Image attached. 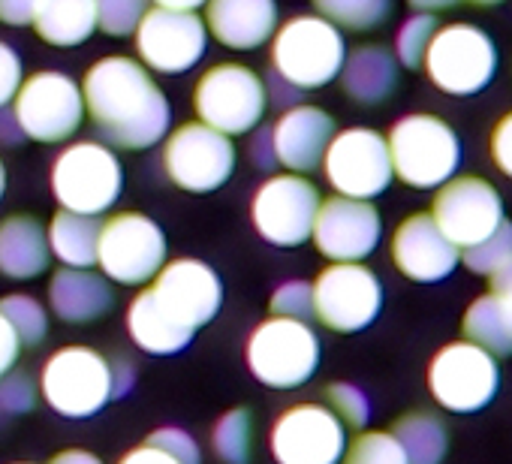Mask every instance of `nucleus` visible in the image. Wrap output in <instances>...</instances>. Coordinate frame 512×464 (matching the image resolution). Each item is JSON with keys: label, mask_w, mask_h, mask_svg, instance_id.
<instances>
[{"label": "nucleus", "mask_w": 512, "mask_h": 464, "mask_svg": "<svg viewBox=\"0 0 512 464\" xmlns=\"http://www.w3.org/2000/svg\"><path fill=\"white\" fill-rule=\"evenodd\" d=\"M22 133L34 142H64L85 121L82 88L64 73H34L22 82L13 109Z\"/></svg>", "instance_id": "nucleus-14"}, {"label": "nucleus", "mask_w": 512, "mask_h": 464, "mask_svg": "<svg viewBox=\"0 0 512 464\" xmlns=\"http://www.w3.org/2000/svg\"><path fill=\"white\" fill-rule=\"evenodd\" d=\"M124 187V169L118 157L100 142H76L64 148L52 166V193L64 211L103 214Z\"/></svg>", "instance_id": "nucleus-6"}, {"label": "nucleus", "mask_w": 512, "mask_h": 464, "mask_svg": "<svg viewBox=\"0 0 512 464\" xmlns=\"http://www.w3.org/2000/svg\"><path fill=\"white\" fill-rule=\"evenodd\" d=\"M395 269L416 284H437L455 272L461 251L443 236L431 214H410L392 236Z\"/></svg>", "instance_id": "nucleus-21"}, {"label": "nucleus", "mask_w": 512, "mask_h": 464, "mask_svg": "<svg viewBox=\"0 0 512 464\" xmlns=\"http://www.w3.org/2000/svg\"><path fill=\"white\" fill-rule=\"evenodd\" d=\"M461 329H464V335H467L470 344L482 347L494 359L512 353V332H509L506 317H503V311H500V305H497V299L491 293L488 296H479L464 311Z\"/></svg>", "instance_id": "nucleus-31"}, {"label": "nucleus", "mask_w": 512, "mask_h": 464, "mask_svg": "<svg viewBox=\"0 0 512 464\" xmlns=\"http://www.w3.org/2000/svg\"><path fill=\"white\" fill-rule=\"evenodd\" d=\"M133 34L142 64L166 76L187 73L205 55L208 43V28L196 13H178L163 7L148 10Z\"/></svg>", "instance_id": "nucleus-19"}, {"label": "nucleus", "mask_w": 512, "mask_h": 464, "mask_svg": "<svg viewBox=\"0 0 512 464\" xmlns=\"http://www.w3.org/2000/svg\"><path fill=\"white\" fill-rule=\"evenodd\" d=\"M332 136L335 121L329 112L320 106H290L272 130V151L290 172H314L323 163Z\"/></svg>", "instance_id": "nucleus-22"}, {"label": "nucleus", "mask_w": 512, "mask_h": 464, "mask_svg": "<svg viewBox=\"0 0 512 464\" xmlns=\"http://www.w3.org/2000/svg\"><path fill=\"white\" fill-rule=\"evenodd\" d=\"M97 28L109 37H127L148 13V0H94Z\"/></svg>", "instance_id": "nucleus-38"}, {"label": "nucleus", "mask_w": 512, "mask_h": 464, "mask_svg": "<svg viewBox=\"0 0 512 464\" xmlns=\"http://www.w3.org/2000/svg\"><path fill=\"white\" fill-rule=\"evenodd\" d=\"M127 329H130V338L145 350V353H154V356H172L178 350H184L193 338V332L181 329L151 296V290H142L130 311H127Z\"/></svg>", "instance_id": "nucleus-28"}, {"label": "nucleus", "mask_w": 512, "mask_h": 464, "mask_svg": "<svg viewBox=\"0 0 512 464\" xmlns=\"http://www.w3.org/2000/svg\"><path fill=\"white\" fill-rule=\"evenodd\" d=\"M4 190H7V169H4V160H0V199H4Z\"/></svg>", "instance_id": "nucleus-53"}, {"label": "nucleus", "mask_w": 512, "mask_h": 464, "mask_svg": "<svg viewBox=\"0 0 512 464\" xmlns=\"http://www.w3.org/2000/svg\"><path fill=\"white\" fill-rule=\"evenodd\" d=\"M0 314L7 317V323L19 335L22 347H37L49 332V314L34 296H22V293L4 296L0 299Z\"/></svg>", "instance_id": "nucleus-34"}, {"label": "nucleus", "mask_w": 512, "mask_h": 464, "mask_svg": "<svg viewBox=\"0 0 512 464\" xmlns=\"http://www.w3.org/2000/svg\"><path fill=\"white\" fill-rule=\"evenodd\" d=\"M31 25L49 46H82L97 31V4L94 0H40Z\"/></svg>", "instance_id": "nucleus-27"}, {"label": "nucleus", "mask_w": 512, "mask_h": 464, "mask_svg": "<svg viewBox=\"0 0 512 464\" xmlns=\"http://www.w3.org/2000/svg\"><path fill=\"white\" fill-rule=\"evenodd\" d=\"M326 398H329V410L350 428H365L368 419H371V404H368V395L353 386V383H332L326 389Z\"/></svg>", "instance_id": "nucleus-39"}, {"label": "nucleus", "mask_w": 512, "mask_h": 464, "mask_svg": "<svg viewBox=\"0 0 512 464\" xmlns=\"http://www.w3.org/2000/svg\"><path fill=\"white\" fill-rule=\"evenodd\" d=\"M157 7L163 10H178V13H196L202 4H208V0H154Z\"/></svg>", "instance_id": "nucleus-51"}, {"label": "nucleus", "mask_w": 512, "mask_h": 464, "mask_svg": "<svg viewBox=\"0 0 512 464\" xmlns=\"http://www.w3.org/2000/svg\"><path fill=\"white\" fill-rule=\"evenodd\" d=\"M19 88H22V61L7 43H0V109L10 100H16Z\"/></svg>", "instance_id": "nucleus-43"}, {"label": "nucleus", "mask_w": 512, "mask_h": 464, "mask_svg": "<svg viewBox=\"0 0 512 464\" xmlns=\"http://www.w3.org/2000/svg\"><path fill=\"white\" fill-rule=\"evenodd\" d=\"M40 395L67 419H88L115 398L112 362L82 344L61 347L40 374Z\"/></svg>", "instance_id": "nucleus-3"}, {"label": "nucleus", "mask_w": 512, "mask_h": 464, "mask_svg": "<svg viewBox=\"0 0 512 464\" xmlns=\"http://www.w3.org/2000/svg\"><path fill=\"white\" fill-rule=\"evenodd\" d=\"M46 226L31 214H13L0 220V275L13 281H31L49 269Z\"/></svg>", "instance_id": "nucleus-25"}, {"label": "nucleus", "mask_w": 512, "mask_h": 464, "mask_svg": "<svg viewBox=\"0 0 512 464\" xmlns=\"http://www.w3.org/2000/svg\"><path fill=\"white\" fill-rule=\"evenodd\" d=\"M323 172L338 196L371 202L395 178L386 136L371 127H350L335 133L323 154Z\"/></svg>", "instance_id": "nucleus-11"}, {"label": "nucleus", "mask_w": 512, "mask_h": 464, "mask_svg": "<svg viewBox=\"0 0 512 464\" xmlns=\"http://www.w3.org/2000/svg\"><path fill=\"white\" fill-rule=\"evenodd\" d=\"M40 0H0V22L22 28L34 22V10Z\"/></svg>", "instance_id": "nucleus-47"}, {"label": "nucleus", "mask_w": 512, "mask_h": 464, "mask_svg": "<svg viewBox=\"0 0 512 464\" xmlns=\"http://www.w3.org/2000/svg\"><path fill=\"white\" fill-rule=\"evenodd\" d=\"M37 392L40 389L31 383L28 374H4V380H0V413H31L37 404Z\"/></svg>", "instance_id": "nucleus-41"}, {"label": "nucleus", "mask_w": 512, "mask_h": 464, "mask_svg": "<svg viewBox=\"0 0 512 464\" xmlns=\"http://www.w3.org/2000/svg\"><path fill=\"white\" fill-rule=\"evenodd\" d=\"M428 389L443 410L476 413L488 407L500 389L497 359L470 341L446 344L428 365Z\"/></svg>", "instance_id": "nucleus-10"}, {"label": "nucleus", "mask_w": 512, "mask_h": 464, "mask_svg": "<svg viewBox=\"0 0 512 464\" xmlns=\"http://www.w3.org/2000/svg\"><path fill=\"white\" fill-rule=\"evenodd\" d=\"M52 464H103V461L88 449H64L52 458Z\"/></svg>", "instance_id": "nucleus-50"}, {"label": "nucleus", "mask_w": 512, "mask_h": 464, "mask_svg": "<svg viewBox=\"0 0 512 464\" xmlns=\"http://www.w3.org/2000/svg\"><path fill=\"white\" fill-rule=\"evenodd\" d=\"M428 79L452 97L482 91L497 73V49L491 37L473 25H449L431 37L425 52Z\"/></svg>", "instance_id": "nucleus-9"}, {"label": "nucleus", "mask_w": 512, "mask_h": 464, "mask_svg": "<svg viewBox=\"0 0 512 464\" xmlns=\"http://www.w3.org/2000/svg\"><path fill=\"white\" fill-rule=\"evenodd\" d=\"M214 452L226 464H247L250 446H253V425L247 410H229L217 419L211 434Z\"/></svg>", "instance_id": "nucleus-33"}, {"label": "nucleus", "mask_w": 512, "mask_h": 464, "mask_svg": "<svg viewBox=\"0 0 512 464\" xmlns=\"http://www.w3.org/2000/svg\"><path fill=\"white\" fill-rule=\"evenodd\" d=\"M19 353H22V341L13 332V326L7 323V317L0 314V377L10 374V368L16 365Z\"/></svg>", "instance_id": "nucleus-46"}, {"label": "nucleus", "mask_w": 512, "mask_h": 464, "mask_svg": "<svg viewBox=\"0 0 512 464\" xmlns=\"http://www.w3.org/2000/svg\"><path fill=\"white\" fill-rule=\"evenodd\" d=\"M488 278H491V296L497 299V305L506 317V326L512 332V257Z\"/></svg>", "instance_id": "nucleus-45"}, {"label": "nucleus", "mask_w": 512, "mask_h": 464, "mask_svg": "<svg viewBox=\"0 0 512 464\" xmlns=\"http://www.w3.org/2000/svg\"><path fill=\"white\" fill-rule=\"evenodd\" d=\"M434 34H437V19H434L431 13H419V16H413L410 22H404L401 31H398V40H395L398 61H401L407 70L422 67L425 52H428Z\"/></svg>", "instance_id": "nucleus-37"}, {"label": "nucleus", "mask_w": 512, "mask_h": 464, "mask_svg": "<svg viewBox=\"0 0 512 464\" xmlns=\"http://www.w3.org/2000/svg\"><path fill=\"white\" fill-rule=\"evenodd\" d=\"M118 464H181V461H178V458H172L169 452H163V449L151 446V443L145 440L142 446L130 449Z\"/></svg>", "instance_id": "nucleus-48"}, {"label": "nucleus", "mask_w": 512, "mask_h": 464, "mask_svg": "<svg viewBox=\"0 0 512 464\" xmlns=\"http://www.w3.org/2000/svg\"><path fill=\"white\" fill-rule=\"evenodd\" d=\"M205 28L226 49H260L266 40L275 37L278 4L275 0H208Z\"/></svg>", "instance_id": "nucleus-23"}, {"label": "nucleus", "mask_w": 512, "mask_h": 464, "mask_svg": "<svg viewBox=\"0 0 512 464\" xmlns=\"http://www.w3.org/2000/svg\"><path fill=\"white\" fill-rule=\"evenodd\" d=\"M97 266L106 281L139 287L157 278L166 266V236L163 229L139 214L121 211L100 226V245H97Z\"/></svg>", "instance_id": "nucleus-7"}, {"label": "nucleus", "mask_w": 512, "mask_h": 464, "mask_svg": "<svg viewBox=\"0 0 512 464\" xmlns=\"http://www.w3.org/2000/svg\"><path fill=\"white\" fill-rule=\"evenodd\" d=\"M266 85L244 64L211 67L193 91V109L211 130L223 136H244L266 112Z\"/></svg>", "instance_id": "nucleus-8"}, {"label": "nucleus", "mask_w": 512, "mask_h": 464, "mask_svg": "<svg viewBox=\"0 0 512 464\" xmlns=\"http://www.w3.org/2000/svg\"><path fill=\"white\" fill-rule=\"evenodd\" d=\"M163 169L181 190L211 193L223 187L235 169V145L229 136L211 130L202 121L181 124L166 136Z\"/></svg>", "instance_id": "nucleus-13"}, {"label": "nucleus", "mask_w": 512, "mask_h": 464, "mask_svg": "<svg viewBox=\"0 0 512 464\" xmlns=\"http://www.w3.org/2000/svg\"><path fill=\"white\" fill-rule=\"evenodd\" d=\"M148 290H151L154 302L187 332H196L205 323H211L223 302L220 278L214 275L211 266H205L199 260L166 263Z\"/></svg>", "instance_id": "nucleus-20"}, {"label": "nucleus", "mask_w": 512, "mask_h": 464, "mask_svg": "<svg viewBox=\"0 0 512 464\" xmlns=\"http://www.w3.org/2000/svg\"><path fill=\"white\" fill-rule=\"evenodd\" d=\"M347 61L341 31L320 16L290 19L272 40V67L293 91H314L341 76Z\"/></svg>", "instance_id": "nucleus-2"}, {"label": "nucleus", "mask_w": 512, "mask_h": 464, "mask_svg": "<svg viewBox=\"0 0 512 464\" xmlns=\"http://www.w3.org/2000/svg\"><path fill=\"white\" fill-rule=\"evenodd\" d=\"M386 145L392 157V172L416 190L446 184L461 163V145L455 130L434 115L401 118L389 130Z\"/></svg>", "instance_id": "nucleus-4"}, {"label": "nucleus", "mask_w": 512, "mask_h": 464, "mask_svg": "<svg viewBox=\"0 0 512 464\" xmlns=\"http://www.w3.org/2000/svg\"><path fill=\"white\" fill-rule=\"evenodd\" d=\"M344 449V422L326 404H296L272 428V455L278 464H341Z\"/></svg>", "instance_id": "nucleus-17"}, {"label": "nucleus", "mask_w": 512, "mask_h": 464, "mask_svg": "<svg viewBox=\"0 0 512 464\" xmlns=\"http://www.w3.org/2000/svg\"><path fill=\"white\" fill-rule=\"evenodd\" d=\"M509 257H512V223L503 220L488 239H482L479 245L461 254V263L476 275H494Z\"/></svg>", "instance_id": "nucleus-36"}, {"label": "nucleus", "mask_w": 512, "mask_h": 464, "mask_svg": "<svg viewBox=\"0 0 512 464\" xmlns=\"http://www.w3.org/2000/svg\"><path fill=\"white\" fill-rule=\"evenodd\" d=\"M269 308H272L275 317H287V320L308 323L314 317V290L305 281H287L284 287L275 290Z\"/></svg>", "instance_id": "nucleus-40"}, {"label": "nucleus", "mask_w": 512, "mask_h": 464, "mask_svg": "<svg viewBox=\"0 0 512 464\" xmlns=\"http://www.w3.org/2000/svg\"><path fill=\"white\" fill-rule=\"evenodd\" d=\"M49 251L67 266V269H91L97 263V245H100V220L91 214L76 211H58L52 217V226L46 229Z\"/></svg>", "instance_id": "nucleus-29"}, {"label": "nucleus", "mask_w": 512, "mask_h": 464, "mask_svg": "<svg viewBox=\"0 0 512 464\" xmlns=\"http://www.w3.org/2000/svg\"><path fill=\"white\" fill-rule=\"evenodd\" d=\"M458 0H410V7L422 10V13H437V10H449Z\"/></svg>", "instance_id": "nucleus-52"}, {"label": "nucleus", "mask_w": 512, "mask_h": 464, "mask_svg": "<svg viewBox=\"0 0 512 464\" xmlns=\"http://www.w3.org/2000/svg\"><path fill=\"white\" fill-rule=\"evenodd\" d=\"M344 94L362 106H377L398 85V61L383 46H359L341 67Z\"/></svg>", "instance_id": "nucleus-26"}, {"label": "nucleus", "mask_w": 512, "mask_h": 464, "mask_svg": "<svg viewBox=\"0 0 512 464\" xmlns=\"http://www.w3.org/2000/svg\"><path fill=\"white\" fill-rule=\"evenodd\" d=\"M247 368L272 389L305 386L320 368V338L302 320L272 317L256 326L247 341Z\"/></svg>", "instance_id": "nucleus-5"}, {"label": "nucleus", "mask_w": 512, "mask_h": 464, "mask_svg": "<svg viewBox=\"0 0 512 464\" xmlns=\"http://www.w3.org/2000/svg\"><path fill=\"white\" fill-rule=\"evenodd\" d=\"M85 112L94 127L124 151L157 145L169 133V103L145 64L109 55L97 61L82 82Z\"/></svg>", "instance_id": "nucleus-1"}, {"label": "nucleus", "mask_w": 512, "mask_h": 464, "mask_svg": "<svg viewBox=\"0 0 512 464\" xmlns=\"http://www.w3.org/2000/svg\"><path fill=\"white\" fill-rule=\"evenodd\" d=\"M341 464H407V455L392 431H365L344 449Z\"/></svg>", "instance_id": "nucleus-35"}, {"label": "nucleus", "mask_w": 512, "mask_h": 464, "mask_svg": "<svg viewBox=\"0 0 512 464\" xmlns=\"http://www.w3.org/2000/svg\"><path fill=\"white\" fill-rule=\"evenodd\" d=\"M491 160L503 175L512 178V112L503 115L491 130Z\"/></svg>", "instance_id": "nucleus-44"}, {"label": "nucleus", "mask_w": 512, "mask_h": 464, "mask_svg": "<svg viewBox=\"0 0 512 464\" xmlns=\"http://www.w3.org/2000/svg\"><path fill=\"white\" fill-rule=\"evenodd\" d=\"M320 19L344 31H374L392 13V0H314Z\"/></svg>", "instance_id": "nucleus-32"}, {"label": "nucleus", "mask_w": 512, "mask_h": 464, "mask_svg": "<svg viewBox=\"0 0 512 464\" xmlns=\"http://www.w3.org/2000/svg\"><path fill=\"white\" fill-rule=\"evenodd\" d=\"M392 437L401 443L407 464H440L449 449V431L434 413L416 410L392 425Z\"/></svg>", "instance_id": "nucleus-30"}, {"label": "nucleus", "mask_w": 512, "mask_h": 464, "mask_svg": "<svg viewBox=\"0 0 512 464\" xmlns=\"http://www.w3.org/2000/svg\"><path fill=\"white\" fill-rule=\"evenodd\" d=\"M431 217L458 251H467L503 223V199L485 178H449L434 196Z\"/></svg>", "instance_id": "nucleus-16"}, {"label": "nucleus", "mask_w": 512, "mask_h": 464, "mask_svg": "<svg viewBox=\"0 0 512 464\" xmlns=\"http://www.w3.org/2000/svg\"><path fill=\"white\" fill-rule=\"evenodd\" d=\"M476 7H494V4H503V0H470Z\"/></svg>", "instance_id": "nucleus-54"}, {"label": "nucleus", "mask_w": 512, "mask_h": 464, "mask_svg": "<svg viewBox=\"0 0 512 464\" xmlns=\"http://www.w3.org/2000/svg\"><path fill=\"white\" fill-rule=\"evenodd\" d=\"M22 127L13 112H0V142L4 145H19L22 142Z\"/></svg>", "instance_id": "nucleus-49"}, {"label": "nucleus", "mask_w": 512, "mask_h": 464, "mask_svg": "<svg viewBox=\"0 0 512 464\" xmlns=\"http://www.w3.org/2000/svg\"><path fill=\"white\" fill-rule=\"evenodd\" d=\"M314 317L341 335L362 332L383 308V287L377 275L362 263H332L311 284Z\"/></svg>", "instance_id": "nucleus-12"}, {"label": "nucleus", "mask_w": 512, "mask_h": 464, "mask_svg": "<svg viewBox=\"0 0 512 464\" xmlns=\"http://www.w3.org/2000/svg\"><path fill=\"white\" fill-rule=\"evenodd\" d=\"M320 202L323 199L308 178L296 172L275 175L253 196V226L269 245L299 248L311 239Z\"/></svg>", "instance_id": "nucleus-15"}, {"label": "nucleus", "mask_w": 512, "mask_h": 464, "mask_svg": "<svg viewBox=\"0 0 512 464\" xmlns=\"http://www.w3.org/2000/svg\"><path fill=\"white\" fill-rule=\"evenodd\" d=\"M148 443L157 446V449H163V452H169V455L178 458L181 464H199V446H196V440H193L187 431L175 428V425L157 428V431L148 437Z\"/></svg>", "instance_id": "nucleus-42"}, {"label": "nucleus", "mask_w": 512, "mask_h": 464, "mask_svg": "<svg viewBox=\"0 0 512 464\" xmlns=\"http://www.w3.org/2000/svg\"><path fill=\"white\" fill-rule=\"evenodd\" d=\"M49 305L52 314L64 323H94L106 317L115 305V293L103 275L91 269H61L52 275L49 284Z\"/></svg>", "instance_id": "nucleus-24"}, {"label": "nucleus", "mask_w": 512, "mask_h": 464, "mask_svg": "<svg viewBox=\"0 0 512 464\" xmlns=\"http://www.w3.org/2000/svg\"><path fill=\"white\" fill-rule=\"evenodd\" d=\"M383 236L380 211L368 199L332 196L320 202L311 239L332 263H362L371 257Z\"/></svg>", "instance_id": "nucleus-18"}]
</instances>
